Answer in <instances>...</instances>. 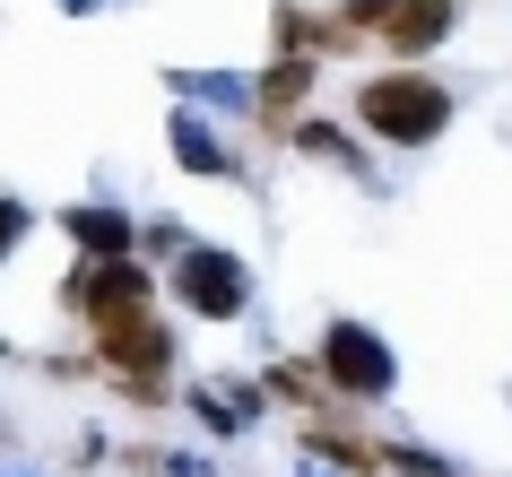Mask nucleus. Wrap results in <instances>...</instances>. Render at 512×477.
Returning a JSON list of instances; mask_svg holds the SVG:
<instances>
[{
    "mask_svg": "<svg viewBox=\"0 0 512 477\" xmlns=\"http://www.w3.org/2000/svg\"><path fill=\"white\" fill-rule=\"evenodd\" d=\"M296 148H304V157H322V165H356L348 131H330V122H296Z\"/></svg>",
    "mask_w": 512,
    "mask_h": 477,
    "instance_id": "f8f14e48",
    "label": "nucleus"
},
{
    "mask_svg": "<svg viewBox=\"0 0 512 477\" xmlns=\"http://www.w3.org/2000/svg\"><path fill=\"white\" fill-rule=\"evenodd\" d=\"M165 287L183 295V313H200V321H235V313H243V295H252V278H243L235 252H209V243H191V252H174Z\"/></svg>",
    "mask_w": 512,
    "mask_h": 477,
    "instance_id": "20e7f679",
    "label": "nucleus"
},
{
    "mask_svg": "<svg viewBox=\"0 0 512 477\" xmlns=\"http://www.w3.org/2000/svg\"><path fill=\"white\" fill-rule=\"evenodd\" d=\"M356 27H322V18H313V9H278V44H287V53H339V44H348Z\"/></svg>",
    "mask_w": 512,
    "mask_h": 477,
    "instance_id": "9b49d317",
    "label": "nucleus"
},
{
    "mask_svg": "<svg viewBox=\"0 0 512 477\" xmlns=\"http://www.w3.org/2000/svg\"><path fill=\"white\" fill-rule=\"evenodd\" d=\"M452 18H460L452 0H400L382 35H391V53H400V61H417V53H434V44L452 35Z\"/></svg>",
    "mask_w": 512,
    "mask_h": 477,
    "instance_id": "423d86ee",
    "label": "nucleus"
},
{
    "mask_svg": "<svg viewBox=\"0 0 512 477\" xmlns=\"http://www.w3.org/2000/svg\"><path fill=\"white\" fill-rule=\"evenodd\" d=\"M313 79H322V61H313V53H287V61H270V70L252 79V96H261V113H296L304 96H313Z\"/></svg>",
    "mask_w": 512,
    "mask_h": 477,
    "instance_id": "1a4fd4ad",
    "label": "nucleus"
},
{
    "mask_svg": "<svg viewBox=\"0 0 512 477\" xmlns=\"http://www.w3.org/2000/svg\"><path fill=\"white\" fill-rule=\"evenodd\" d=\"M96 356H105L113 382H165V373H174V330H165V321H139L122 339H105Z\"/></svg>",
    "mask_w": 512,
    "mask_h": 477,
    "instance_id": "39448f33",
    "label": "nucleus"
},
{
    "mask_svg": "<svg viewBox=\"0 0 512 477\" xmlns=\"http://www.w3.org/2000/svg\"><path fill=\"white\" fill-rule=\"evenodd\" d=\"M18 235H27V209H18V200H0V261L18 252Z\"/></svg>",
    "mask_w": 512,
    "mask_h": 477,
    "instance_id": "dca6fc26",
    "label": "nucleus"
},
{
    "mask_svg": "<svg viewBox=\"0 0 512 477\" xmlns=\"http://www.w3.org/2000/svg\"><path fill=\"white\" fill-rule=\"evenodd\" d=\"M165 139H174V165H183V174H235V157H226L191 113H174V131H165Z\"/></svg>",
    "mask_w": 512,
    "mask_h": 477,
    "instance_id": "9d476101",
    "label": "nucleus"
},
{
    "mask_svg": "<svg viewBox=\"0 0 512 477\" xmlns=\"http://www.w3.org/2000/svg\"><path fill=\"white\" fill-rule=\"evenodd\" d=\"M61 304L96 330V347H105V339H122V330H139V321H157V278H148L131 252H122V261H79Z\"/></svg>",
    "mask_w": 512,
    "mask_h": 477,
    "instance_id": "f03ea898",
    "label": "nucleus"
},
{
    "mask_svg": "<svg viewBox=\"0 0 512 477\" xmlns=\"http://www.w3.org/2000/svg\"><path fill=\"white\" fill-rule=\"evenodd\" d=\"M304 460H339L348 477H374L382 469V443H356L348 425H322V408L304 417Z\"/></svg>",
    "mask_w": 512,
    "mask_h": 477,
    "instance_id": "0eeeda50",
    "label": "nucleus"
},
{
    "mask_svg": "<svg viewBox=\"0 0 512 477\" xmlns=\"http://www.w3.org/2000/svg\"><path fill=\"white\" fill-rule=\"evenodd\" d=\"M139 243H148V252H165V261H174V252H191L183 217H148V226H139Z\"/></svg>",
    "mask_w": 512,
    "mask_h": 477,
    "instance_id": "4468645a",
    "label": "nucleus"
},
{
    "mask_svg": "<svg viewBox=\"0 0 512 477\" xmlns=\"http://www.w3.org/2000/svg\"><path fill=\"white\" fill-rule=\"evenodd\" d=\"M356 122L391 148H434L452 131V87L426 79V70H382V79L356 87Z\"/></svg>",
    "mask_w": 512,
    "mask_h": 477,
    "instance_id": "f257e3e1",
    "label": "nucleus"
},
{
    "mask_svg": "<svg viewBox=\"0 0 512 477\" xmlns=\"http://www.w3.org/2000/svg\"><path fill=\"white\" fill-rule=\"evenodd\" d=\"M0 356H9V339H0Z\"/></svg>",
    "mask_w": 512,
    "mask_h": 477,
    "instance_id": "f3484780",
    "label": "nucleus"
},
{
    "mask_svg": "<svg viewBox=\"0 0 512 477\" xmlns=\"http://www.w3.org/2000/svg\"><path fill=\"white\" fill-rule=\"evenodd\" d=\"M61 226L79 235V252H87V261H122V252H131V243H139V226H131V217H122V209H70V217H61Z\"/></svg>",
    "mask_w": 512,
    "mask_h": 477,
    "instance_id": "6e6552de",
    "label": "nucleus"
},
{
    "mask_svg": "<svg viewBox=\"0 0 512 477\" xmlns=\"http://www.w3.org/2000/svg\"><path fill=\"white\" fill-rule=\"evenodd\" d=\"M391 9H400V0H339V18H348L356 35H365V27H391Z\"/></svg>",
    "mask_w": 512,
    "mask_h": 477,
    "instance_id": "2eb2a0df",
    "label": "nucleus"
},
{
    "mask_svg": "<svg viewBox=\"0 0 512 477\" xmlns=\"http://www.w3.org/2000/svg\"><path fill=\"white\" fill-rule=\"evenodd\" d=\"M322 382L348 391V399H382L400 382V356H391V339H374L365 321H330L322 330Z\"/></svg>",
    "mask_w": 512,
    "mask_h": 477,
    "instance_id": "7ed1b4c3",
    "label": "nucleus"
},
{
    "mask_svg": "<svg viewBox=\"0 0 512 477\" xmlns=\"http://www.w3.org/2000/svg\"><path fill=\"white\" fill-rule=\"evenodd\" d=\"M270 391H278V399H296V408H322V382H313L304 365H278V373H270Z\"/></svg>",
    "mask_w": 512,
    "mask_h": 477,
    "instance_id": "ddd939ff",
    "label": "nucleus"
}]
</instances>
